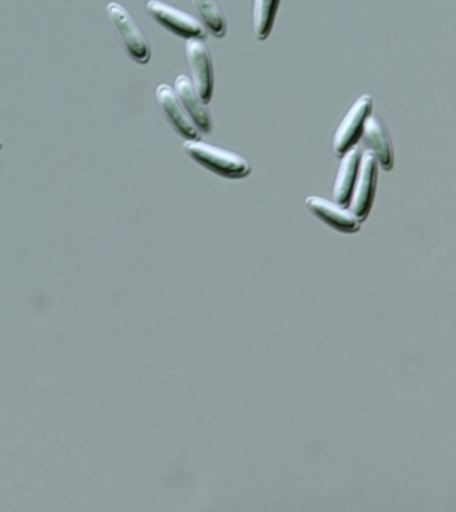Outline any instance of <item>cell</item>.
I'll return each mask as SVG.
<instances>
[{
  "label": "cell",
  "instance_id": "cell-14",
  "mask_svg": "<svg viewBox=\"0 0 456 512\" xmlns=\"http://www.w3.org/2000/svg\"><path fill=\"white\" fill-rule=\"evenodd\" d=\"M3 148V143H2V140H0V150H2Z\"/></svg>",
  "mask_w": 456,
  "mask_h": 512
},
{
  "label": "cell",
  "instance_id": "cell-3",
  "mask_svg": "<svg viewBox=\"0 0 456 512\" xmlns=\"http://www.w3.org/2000/svg\"><path fill=\"white\" fill-rule=\"evenodd\" d=\"M148 14L166 28L171 34L183 39L206 38L207 28L195 16L187 14L179 8L164 3L162 0H148Z\"/></svg>",
  "mask_w": 456,
  "mask_h": 512
},
{
  "label": "cell",
  "instance_id": "cell-4",
  "mask_svg": "<svg viewBox=\"0 0 456 512\" xmlns=\"http://www.w3.org/2000/svg\"><path fill=\"white\" fill-rule=\"evenodd\" d=\"M372 107H374V100L371 96L362 95L352 104L340 122L334 135V142H332L335 155H338L339 158L362 139L364 126H366L368 116L372 114Z\"/></svg>",
  "mask_w": 456,
  "mask_h": 512
},
{
  "label": "cell",
  "instance_id": "cell-9",
  "mask_svg": "<svg viewBox=\"0 0 456 512\" xmlns=\"http://www.w3.org/2000/svg\"><path fill=\"white\" fill-rule=\"evenodd\" d=\"M176 95L183 104L184 110L190 115L192 122L198 127L203 134H210L212 130V122L210 112L207 110V104L200 98L196 92L194 84L187 75L180 74L176 76L174 83Z\"/></svg>",
  "mask_w": 456,
  "mask_h": 512
},
{
  "label": "cell",
  "instance_id": "cell-7",
  "mask_svg": "<svg viewBox=\"0 0 456 512\" xmlns=\"http://www.w3.org/2000/svg\"><path fill=\"white\" fill-rule=\"evenodd\" d=\"M306 207L320 222L342 234H355L362 226V220L350 210V207L336 203L335 200L332 202L322 196L312 195L306 199Z\"/></svg>",
  "mask_w": 456,
  "mask_h": 512
},
{
  "label": "cell",
  "instance_id": "cell-8",
  "mask_svg": "<svg viewBox=\"0 0 456 512\" xmlns=\"http://www.w3.org/2000/svg\"><path fill=\"white\" fill-rule=\"evenodd\" d=\"M155 96L160 110L166 115L172 128H174L183 139H200L202 132L198 130V127L192 122L190 115L184 110L183 104L180 103L174 87L168 86L166 83L159 84V86L156 87Z\"/></svg>",
  "mask_w": 456,
  "mask_h": 512
},
{
  "label": "cell",
  "instance_id": "cell-13",
  "mask_svg": "<svg viewBox=\"0 0 456 512\" xmlns=\"http://www.w3.org/2000/svg\"><path fill=\"white\" fill-rule=\"evenodd\" d=\"M280 0H255L254 32L256 39L263 42L270 36L278 14Z\"/></svg>",
  "mask_w": 456,
  "mask_h": 512
},
{
  "label": "cell",
  "instance_id": "cell-10",
  "mask_svg": "<svg viewBox=\"0 0 456 512\" xmlns=\"http://www.w3.org/2000/svg\"><path fill=\"white\" fill-rule=\"evenodd\" d=\"M362 138L375 158L378 159L379 167L384 171H391L394 168V151H392L386 128L378 116L372 114L368 116Z\"/></svg>",
  "mask_w": 456,
  "mask_h": 512
},
{
  "label": "cell",
  "instance_id": "cell-6",
  "mask_svg": "<svg viewBox=\"0 0 456 512\" xmlns=\"http://www.w3.org/2000/svg\"><path fill=\"white\" fill-rule=\"evenodd\" d=\"M186 55L191 71V82L203 102L208 104L214 95L215 83L210 50L203 39H187Z\"/></svg>",
  "mask_w": 456,
  "mask_h": 512
},
{
  "label": "cell",
  "instance_id": "cell-2",
  "mask_svg": "<svg viewBox=\"0 0 456 512\" xmlns=\"http://www.w3.org/2000/svg\"><path fill=\"white\" fill-rule=\"evenodd\" d=\"M107 14L118 30L128 56L139 64H147L151 59V48L146 36L140 30L130 12L118 2L107 4Z\"/></svg>",
  "mask_w": 456,
  "mask_h": 512
},
{
  "label": "cell",
  "instance_id": "cell-1",
  "mask_svg": "<svg viewBox=\"0 0 456 512\" xmlns=\"http://www.w3.org/2000/svg\"><path fill=\"white\" fill-rule=\"evenodd\" d=\"M183 150L194 162L222 178L242 179L251 174L250 163L243 156L200 139L184 140Z\"/></svg>",
  "mask_w": 456,
  "mask_h": 512
},
{
  "label": "cell",
  "instance_id": "cell-5",
  "mask_svg": "<svg viewBox=\"0 0 456 512\" xmlns=\"http://www.w3.org/2000/svg\"><path fill=\"white\" fill-rule=\"evenodd\" d=\"M379 163L370 150L364 151L360 158L358 178L352 191L350 210L360 220H366L374 204L376 186H378Z\"/></svg>",
  "mask_w": 456,
  "mask_h": 512
},
{
  "label": "cell",
  "instance_id": "cell-12",
  "mask_svg": "<svg viewBox=\"0 0 456 512\" xmlns=\"http://www.w3.org/2000/svg\"><path fill=\"white\" fill-rule=\"evenodd\" d=\"M192 6L198 11L204 27L215 38H224L227 32L226 18L215 0H191Z\"/></svg>",
  "mask_w": 456,
  "mask_h": 512
},
{
  "label": "cell",
  "instance_id": "cell-11",
  "mask_svg": "<svg viewBox=\"0 0 456 512\" xmlns=\"http://www.w3.org/2000/svg\"><path fill=\"white\" fill-rule=\"evenodd\" d=\"M340 158L342 160H340L338 174H336L334 200L336 203L348 206L352 191H354L356 178H358L362 154H360L359 148L355 146L348 150L346 154L340 156Z\"/></svg>",
  "mask_w": 456,
  "mask_h": 512
}]
</instances>
